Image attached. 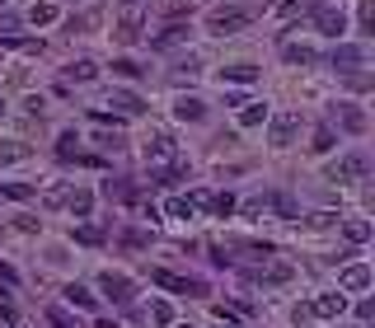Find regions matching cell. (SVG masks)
Here are the masks:
<instances>
[{
	"label": "cell",
	"instance_id": "obj_41",
	"mask_svg": "<svg viewBox=\"0 0 375 328\" xmlns=\"http://www.w3.org/2000/svg\"><path fill=\"white\" fill-rule=\"evenodd\" d=\"M216 328H239V324H235V319L226 314V310H216Z\"/></svg>",
	"mask_w": 375,
	"mask_h": 328
},
{
	"label": "cell",
	"instance_id": "obj_40",
	"mask_svg": "<svg viewBox=\"0 0 375 328\" xmlns=\"http://www.w3.org/2000/svg\"><path fill=\"white\" fill-rule=\"evenodd\" d=\"M305 5H310V0H286V5H282L277 14H296V10H305Z\"/></svg>",
	"mask_w": 375,
	"mask_h": 328
},
{
	"label": "cell",
	"instance_id": "obj_44",
	"mask_svg": "<svg viewBox=\"0 0 375 328\" xmlns=\"http://www.w3.org/2000/svg\"><path fill=\"white\" fill-rule=\"evenodd\" d=\"M0 113H5V103H0Z\"/></svg>",
	"mask_w": 375,
	"mask_h": 328
},
{
	"label": "cell",
	"instance_id": "obj_31",
	"mask_svg": "<svg viewBox=\"0 0 375 328\" xmlns=\"http://www.w3.org/2000/svg\"><path fill=\"white\" fill-rule=\"evenodd\" d=\"M113 70H117V75H127V80H141V75H146V70H141V66H137V61H132V57L113 61Z\"/></svg>",
	"mask_w": 375,
	"mask_h": 328
},
{
	"label": "cell",
	"instance_id": "obj_32",
	"mask_svg": "<svg viewBox=\"0 0 375 328\" xmlns=\"http://www.w3.org/2000/svg\"><path fill=\"white\" fill-rule=\"evenodd\" d=\"M206 206H211L216 216H230V211H235V197H230V193H216V197H211Z\"/></svg>",
	"mask_w": 375,
	"mask_h": 328
},
{
	"label": "cell",
	"instance_id": "obj_3",
	"mask_svg": "<svg viewBox=\"0 0 375 328\" xmlns=\"http://www.w3.org/2000/svg\"><path fill=\"white\" fill-rule=\"evenodd\" d=\"M141 150H146V164H150V169H164V164H174V159H179V150H174V141L164 132H150Z\"/></svg>",
	"mask_w": 375,
	"mask_h": 328
},
{
	"label": "cell",
	"instance_id": "obj_39",
	"mask_svg": "<svg viewBox=\"0 0 375 328\" xmlns=\"http://www.w3.org/2000/svg\"><path fill=\"white\" fill-rule=\"evenodd\" d=\"M122 244H132V249H141V244H146V235H141V230H127V235H122Z\"/></svg>",
	"mask_w": 375,
	"mask_h": 328
},
{
	"label": "cell",
	"instance_id": "obj_5",
	"mask_svg": "<svg viewBox=\"0 0 375 328\" xmlns=\"http://www.w3.org/2000/svg\"><path fill=\"white\" fill-rule=\"evenodd\" d=\"M99 291L108 295L113 305H132L137 286H132V277H122V272H103V277H99Z\"/></svg>",
	"mask_w": 375,
	"mask_h": 328
},
{
	"label": "cell",
	"instance_id": "obj_8",
	"mask_svg": "<svg viewBox=\"0 0 375 328\" xmlns=\"http://www.w3.org/2000/svg\"><path fill=\"white\" fill-rule=\"evenodd\" d=\"M342 310H347V291H324L315 305H310V314H319V319H338Z\"/></svg>",
	"mask_w": 375,
	"mask_h": 328
},
{
	"label": "cell",
	"instance_id": "obj_37",
	"mask_svg": "<svg viewBox=\"0 0 375 328\" xmlns=\"http://www.w3.org/2000/svg\"><path fill=\"white\" fill-rule=\"evenodd\" d=\"M263 206H268V197H249V202H244V216H258Z\"/></svg>",
	"mask_w": 375,
	"mask_h": 328
},
{
	"label": "cell",
	"instance_id": "obj_2",
	"mask_svg": "<svg viewBox=\"0 0 375 328\" xmlns=\"http://www.w3.org/2000/svg\"><path fill=\"white\" fill-rule=\"evenodd\" d=\"M366 174H371V155H366V150H352V155H342L329 169V179L333 183H361Z\"/></svg>",
	"mask_w": 375,
	"mask_h": 328
},
{
	"label": "cell",
	"instance_id": "obj_16",
	"mask_svg": "<svg viewBox=\"0 0 375 328\" xmlns=\"http://www.w3.org/2000/svg\"><path fill=\"white\" fill-rule=\"evenodd\" d=\"M28 155H33L28 141H5V146H0V169H5V164H23Z\"/></svg>",
	"mask_w": 375,
	"mask_h": 328
},
{
	"label": "cell",
	"instance_id": "obj_23",
	"mask_svg": "<svg viewBox=\"0 0 375 328\" xmlns=\"http://www.w3.org/2000/svg\"><path fill=\"white\" fill-rule=\"evenodd\" d=\"M94 75H99L94 61H70V66H66V80H75V85H90Z\"/></svg>",
	"mask_w": 375,
	"mask_h": 328
},
{
	"label": "cell",
	"instance_id": "obj_9",
	"mask_svg": "<svg viewBox=\"0 0 375 328\" xmlns=\"http://www.w3.org/2000/svg\"><path fill=\"white\" fill-rule=\"evenodd\" d=\"M174 117H179V122H202L206 103L197 99V94H179V99H174Z\"/></svg>",
	"mask_w": 375,
	"mask_h": 328
},
{
	"label": "cell",
	"instance_id": "obj_35",
	"mask_svg": "<svg viewBox=\"0 0 375 328\" xmlns=\"http://www.w3.org/2000/svg\"><path fill=\"white\" fill-rule=\"evenodd\" d=\"M14 28H19V14H0V43H10Z\"/></svg>",
	"mask_w": 375,
	"mask_h": 328
},
{
	"label": "cell",
	"instance_id": "obj_11",
	"mask_svg": "<svg viewBox=\"0 0 375 328\" xmlns=\"http://www.w3.org/2000/svg\"><path fill=\"white\" fill-rule=\"evenodd\" d=\"M366 286H371V268H366V263H352V268L338 277V291H366Z\"/></svg>",
	"mask_w": 375,
	"mask_h": 328
},
{
	"label": "cell",
	"instance_id": "obj_26",
	"mask_svg": "<svg viewBox=\"0 0 375 328\" xmlns=\"http://www.w3.org/2000/svg\"><path fill=\"white\" fill-rule=\"evenodd\" d=\"M47 324H52V328H85L75 314H66L61 305H52V310H47Z\"/></svg>",
	"mask_w": 375,
	"mask_h": 328
},
{
	"label": "cell",
	"instance_id": "obj_6",
	"mask_svg": "<svg viewBox=\"0 0 375 328\" xmlns=\"http://www.w3.org/2000/svg\"><path fill=\"white\" fill-rule=\"evenodd\" d=\"M315 28H319V33H329V38L347 33V10H342V5H319V10H315Z\"/></svg>",
	"mask_w": 375,
	"mask_h": 328
},
{
	"label": "cell",
	"instance_id": "obj_36",
	"mask_svg": "<svg viewBox=\"0 0 375 328\" xmlns=\"http://www.w3.org/2000/svg\"><path fill=\"white\" fill-rule=\"evenodd\" d=\"M371 28H375V5L361 0V33H371Z\"/></svg>",
	"mask_w": 375,
	"mask_h": 328
},
{
	"label": "cell",
	"instance_id": "obj_33",
	"mask_svg": "<svg viewBox=\"0 0 375 328\" xmlns=\"http://www.w3.org/2000/svg\"><path fill=\"white\" fill-rule=\"evenodd\" d=\"M310 150H319V155H324V150H333V127H319L315 132V146Z\"/></svg>",
	"mask_w": 375,
	"mask_h": 328
},
{
	"label": "cell",
	"instance_id": "obj_27",
	"mask_svg": "<svg viewBox=\"0 0 375 328\" xmlns=\"http://www.w3.org/2000/svg\"><path fill=\"white\" fill-rule=\"evenodd\" d=\"M183 38H188V28H183V23H174V28H164V33H159L150 47H179Z\"/></svg>",
	"mask_w": 375,
	"mask_h": 328
},
{
	"label": "cell",
	"instance_id": "obj_34",
	"mask_svg": "<svg viewBox=\"0 0 375 328\" xmlns=\"http://www.w3.org/2000/svg\"><path fill=\"white\" fill-rule=\"evenodd\" d=\"M75 239H80V244H103V230L99 226H80Z\"/></svg>",
	"mask_w": 375,
	"mask_h": 328
},
{
	"label": "cell",
	"instance_id": "obj_38",
	"mask_svg": "<svg viewBox=\"0 0 375 328\" xmlns=\"http://www.w3.org/2000/svg\"><path fill=\"white\" fill-rule=\"evenodd\" d=\"M333 221H338L333 211H315V216H310V226H333Z\"/></svg>",
	"mask_w": 375,
	"mask_h": 328
},
{
	"label": "cell",
	"instance_id": "obj_10",
	"mask_svg": "<svg viewBox=\"0 0 375 328\" xmlns=\"http://www.w3.org/2000/svg\"><path fill=\"white\" fill-rule=\"evenodd\" d=\"M150 282L164 286V291H193L202 295V282H193V277H174V272H150Z\"/></svg>",
	"mask_w": 375,
	"mask_h": 328
},
{
	"label": "cell",
	"instance_id": "obj_4",
	"mask_svg": "<svg viewBox=\"0 0 375 328\" xmlns=\"http://www.w3.org/2000/svg\"><path fill=\"white\" fill-rule=\"evenodd\" d=\"M249 19H253V10H249V5H235V10H216L211 19H206V28L226 38V33H235V28H244Z\"/></svg>",
	"mask_w": 375,
	"mask_h": 328
},
{
	"label": "cell",
	"instance_id": "obj_30",
	"mask_svg": "<svg viewBox=\"0 0 375 328\" xmlns=\"http://www.w3.org/2000/svg\"><path fill=\"white\" fill-rule=\"evenodd\" d=\"M28 23H38V28H43V23H57V5H33V10H28Z\"/></svg>",
	"mask_w": 375,
	"mask_h": 328
},
{
	"label": "cell",
	"instance_id": "obj_25",
	"mask_svg": "<svg viewBox=\"0 0 375 328\" xmlns=\"http://www.w3.org/2000/svg\"><path fill=\"white\" fill-rule=\"evenodd\" d=\"M0 193L14 197V202H28V197H38V188L33 183H0Z\"/></svg>",
	"mask_w": 375,
	"mask_h": 328
},
{
	"label": "cell",
	"instance_id": "obj_21",
	"mask_svg": "<svg viewBox=\"0 0 375 328\" xmlns=\"http://www.w3.org/2000/svg\"><path fill=\"white\" fill-rule=\"evenodd\" d=\"M338 108H342V127H347V132H366V113H361V108H356V103H338Z\"/></svg>",
	"mask_w": 375,
	"mask_h": 328
},
{
	"label": "cell",
	"instance_id": "obj_7",
	"mask_svg": "<svg viewBox=\"0 0 375 328\" xmlns=\"http://www.w3.org/2000/svg\"><path fill=\"white\" fill-rule=\"evenodd\" d=\"M300 132V113H277L268 117V141L273 146H291V136Z\"/></svg>",
	"mask_w": 375,
	"mask_h": 328
},
{
	"label": "cell",
	"instance_id": "obj_14",
	"mask_svg": "<svg viewBox=\"0 0 375 328\" xmlns=\"http://www.w3.org/2000/svg\"><path fill=\"white\" fill-rule=\"evenodd\" d=\"M66 211L75 216V221H90V211H94V193H90V188H75V193H66Z\"/></svg>",
	"mask_w": 375,
	"mask_h": 328
},
{
	"label": "cell",
	"instance_id": "obj_29",
	"mask_svg": "<svg viewBox=\"0 0 375 328\" xmlns=\"http://www.w3.org/2000/svg\"><path fill=\"white\" fill-rule=\"evenodd\" d=\"M75 146H80V136L75 132H61L57 136V159H75Z\"/></svg>",
	"mask_w": 375,
	"mask_h": 328
},
{
	"label": "cell",
	"instance_id": "obj_28",
	"mask_svg": "<svg viewBox=\"0 0 375 328\" xmlns=\"http://www.w3.org/2000/svg\"><path fill=\"white\" fill-rule=\"evenodd\" d=\"M150 319H155V328H174V310H169V300H155V305H150Z\"/></svg>",
	"mask_w": 375,
	"mask_h": 328
},
{
	"label": "cell",
	"instance_id": "obj_42",
	"mask_svg": "<svg viewBox=\"0 0 375 328\" xmlns=\"http://www.w3.org/2000/svg\"><path fill=\"white\" fill-rule=\"evenodd\" d=\"M0 277H5V282H14V268H10V263H0Z\"/></svg>",
	"mask_w": 375,
	"mask_h": 328
},
{
	"label": "cell",
	"instance_id": "obj_20",
	"mask_svg": "<svg viewBox=\"0 0 375 328\" xmlns=\"http://www.w3.org/2000/svg\"><path fill=\"white\" fill-rule=\"evenodd\" d=\"M193 197H169V202H164V211L159 216H174V221H193Z\"/></svg>",
	"mask_w": 375,
	"mask_h": 328
},
{
	"label": "cell",
	"instance_id": "obj_22",
	"mask_svg": "<svg viewBox=\"0 0 375 328\" xmlns=\"http://www.w3.org/2000/svg\"><path fill=\"white\" fill-rule=\"evenodd\" d=\"M61 295H66V305H80V310H94V305H99V300H94V295L85 291V286H80V282H70V286H66V291H61Z\"/></svg>",
	"mask_w": 375,
	"mask_h": 328
},
{
	"label": "cell",
	"instance_id": "obj_15",
	"mask_svg": "<svg viewBox=\"0 0 375 328\" xmlns=\"http://www.w3.org/2000/svg\"><path fill=\"white\" fill-rule=\"evenodd\" d=\"M282 61H286V66H315V47H305V43H286L282 47Z\"/></svg>",
	"mask_w": 375,
	"mask_h": 328
},
{
	"label": "cell",
	"instance_id": "obj_17",
	"mask_svg": "<svg viewBox=\"0 0 375 328\" xmlns=\"http://www.w3.org/2000/svg\"><path fill=\"white\" fill-rule=\"evenodd\" d=\"M268 117H273L268 103H244V108H239V127H263Z\"/></svg>",
	"mask_w": 375,
	"mask_h": 328
},
{
	"label": "cell",
	"instance_id": "obj_43",
	"mask_svg": "<svg viewBox=\"0 0 375 328\" xmlns=\"http://www.w3.org/2000/svg\"><path fill=\"white\" fill-rule=\"evenodd\" d=\"M179 328H193V324H179Z\"/></svg>",
	"mask_w": 375,
	"mask_h": 328
},
{
	"label": "cell",
	"instance_id": "obj_19",
	"mask_svg": "<svg viewBox=\"0 0 375 328\" xmlns=\"http://www.w3.org/2000/svg\"><path fill=\"white\" fill-rule=\"evenodd\" d=\"M291 272H296L291 263H273V268L258 272V282H263V286H282V282H291Z\"/></svg>",
	"mask_w": 375,
	"mask_h": 328
},
{
	"label": "cell",
	"instance_id": "obj_18",
	"mask_svg": "<svg viewBox=\"0 0 375 328\" xmlns=\"http://www.w3.org/2000/svg\"><path fill=\"white\" fill-rule=\"evenodd\" d=\"M258 80V66H226L221 70V85H253Z\"/></svg>",
	"mask_w": 375,
	"mask_h": 328
},
{
	"label": "cell",
	"instance_id": "obj_1",
	"mask_svg": "<svg viewBox=\"0 0 375 328\" xmlns=\"http://www.w3.org/2000/svg\"><path fill=\"white\" fill-rule=\"evenodd\" d=\"M366 61H371V47L366 43H338L333 47V70L338 75H361Z\"/></svg>",
	"mask_w": 375,
	"mask_h": 328
},
{
	"label": "cell",
	"instance_id": "obj_24",
	"mask_svg": "<svg viewBox=\"0 0 375 328\" xmlns=\"http://www.w3.org/2000/svg\"><path fill=\"white\" fill-rule=\"evenodd\" d=\"M342 235L352 239V244H366L371 239V221H342Z\"/></svg>",
	"mask_w": 375,
	"mask_h": 328
},
{
	"label": "cell",
	"instance_id": "obj_13",
	"mask_svg": "<svg viewBox=\"0 0 375 328\" xmlns=\"http://www.w3.org/2000/svg\"><path fill=\"white\" fill-rule=\"evenodd\" d=\"M108 108H117L122 117H137L141 108H146V103H141V99H137L132 90H108Z\"/></svg>",
	"mask_w": 375,
	"mask_h": 328
},
{
	"label": "cell",
	"instance_id": "obj_12",
	"mask_svg": "<svg viewBox=\"0 0 375 328\" xmlns=\"http://www.w3.org/2000/svg\"><path fill=\"white\" fill-rule=\"evenodd\" d=\"M117 23H122V33H117V38H127V43H137V38H141V5H137V0H127V5H122V19H117Z\"/></svg>",
	"mask_w": 375,
	"mask_h": 328
}]
</instances>
